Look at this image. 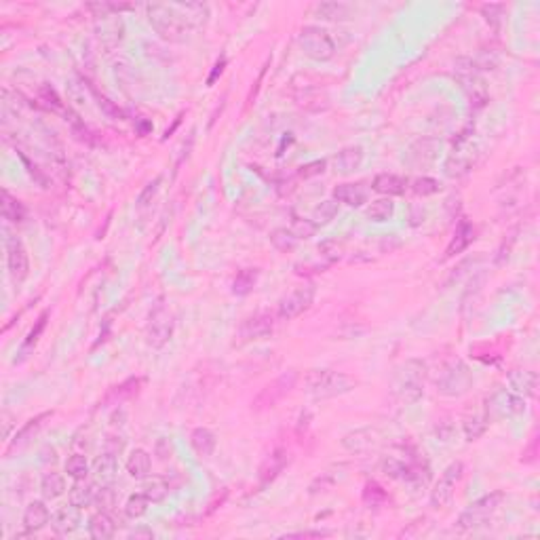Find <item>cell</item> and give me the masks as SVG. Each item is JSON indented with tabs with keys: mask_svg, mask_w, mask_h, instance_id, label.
Here are the masks:
<instances>
[{
	"mask_svg": "<svg viewBox=\"0 0 540 540\" xmlns=\"http://www.w3.org/2000/svg\"><path fill=\"white\" fill-rule=\"evenodd\" d=\"M47 321H49V310H44V312H40V317L36 319L34 327L30 330V334H28V336H26V340L21 342V348H19V354H21V357H26V354H28V350L36 346V342L40 340V336H42L44 327H47Z\"/></svg>",
	"mask_w": 540,
	"mask_h": 540,
	"instance_id": "cell-41",
	"label": "cell"
},
{
	"mask_svg": "<svg viewBox=\"0 0 540 540\" xmlns=\"http://www.w3.org/2000/svg\"><path fill=\"white\" fill-rule=\"evenodd\" d=\"M275 330V319L270 314L262 312V314H253L247 321H243V325L239 327V342L247 344V342H258V340H266Z\"/></svg>",
	"mask_w": 540,
	"mask_h": 540,
	"instance_id": "cell-15",
	"label": "cell"
},
{
	"mask_svg": "<svg viewBox=\"0 0 540 540\" xmlns=\"http://www.w3.org/2000/svg\"><path fill=\"white\" fill-rule=\"evenodd\" d=\"M175 330L173 314L165 306H156L150 314V323L146 327V342L150 348H163Z\"/></svg>",
	"mask_w": 540,
	"mask_h": 540,
	"instance_id": "cell-10",
	"label": "cell"
},
{
	"mask_svg": "<svg viewBox=\"0 0 540 540\" xmlns=\"http://www.w3.org/2000/svg\"><path fill=\"white\" fill-rule=\"evenodd\" d=\"M87 530H89V536L96 540H108L116 534V519L108 511H100L89 519Z\"/></svg>",
	"mask_w": 540,
	"mask_h": 540,
	"instance_id": "cell-27",
	"label": "cell"
},
{
	"mask_svg": "<svg viewBox=\"0 0 540 540\" xmlns=\"http://www.w3.org/2000/svg\"><path fill=\"white\" fill-rule=\"evenodd\" d=\"M152 503L148 501V496L144 492H140V494H131V496L127 498V503H125V515L129 517V519H140V517H144L146 513H148V507H150Z\"/></svg>",
	"mask_w": 540,
	"mask_h": 540,
	"instance_id": "cell-40",
	"label": "cell"
},
{
	"mask_svg": "<svg viewBox=\"0 0 540 540\" xmlns=\"http://www.w3.org/2000/svg\"><path fill=\"white\" fill-rule=\"evenodd\" d=\"M89 89H91V93L96 96V100H98V106L104 110V114H108L110 118H114V120H118V118H123V110L114 104V102H110L106 96H100V91H98V89L96 87H91V84H89Z\"/></svg>",
	"mask_w": 540,
	"mask_h": 540,
	"instance_id": "cell-53",
	"label": "cell"
},
{
	"mask_svg": "<svg viewBox=\"0 0 540 540\" xmlns=\"http://www.w3.org/2000/svg\"><path fill=\"white\" fill-rule=\"evenodd\" d=\"M408 179L405 177H401V175H397V173H378L376 177H374V184H372V188L376 190V192H380V195H384V197H401V195H405V190H408Z\"/></svg>",
	"mask_w": 540,
	"mask_h": 540,
	"instance_id": "cell-23",
	"label": "cell"
},
{
	"mask_svg": "<svg viewBox=\"0 0 540 540\" xmlns=\"http://www.w3.org/2000/svg\"><path fill=\"white\" fill-rule=\"evenodd\" d=\"M24 530L26 532H38L51 521V511L42 501H32L24 511Z\"/></svg>",
	"mask_w": 540,
	"mask_h": 540,
	"instance_id": "cell-24",
	"label": "cell"
},
{
	"mask_svg": "<svg viewBox=\"0 0 540 540\" xmlns=\"http://www.w3.org/2000/svg\"><path fill=\"white\" fill-rule=\"evenodd\" d=\"M363 503L370 509H378L386 503V492L376 481H370V483H366V489H363Z\"/></svg>",
	"mask_w": 540,
	"mask_h": 540,
	"instance_id": "cell-48",
	"label": "cell"
},
{
	"mask_svg": "<svg viewBox=\"0 0 540 540\" xmlns=\"http://www.w3.org/2000/svg\"><path fill=\"white\" fill-rule=\"evenodd\" d=\"M334 201L348 207H363L368 203V190L361 184H340L334 188Z\"/></svg>",
	"mask_w": 540,
	"mask_h": 540,
	"instance_id": "cell-29",
	"label": "cell"
},
{
	"mask_svg": "<svg viewBox=\"0 0 540 540\" xmlns=\"http://www.w3.org/2000/svg\"><path fill=\"white\" fill-rule=\"evenodd\" d=\"M462 473H465V465L460 460L447 465L439 477V481L435 483V487L431 489V507L433 509H441L445 507L449 501H452L454 496V489L458 485V481L462 479Z\"/></svg>",
	"mask_w": 540,
	"mask_h": 540,
	"instance_id": "cell-9",
	"label": "cell"
},
{
	"mask_svg": "<svg viewBox=\"0 0 540 540\" xmlns=\"http://www.w3.org/2000/svg\"><path fill=\"white\" fill-rule=\"evenodd\" d=\"M40 494L44 501H55L66 494V477L62 473H47L40 479Z\"/></svg>",
	"mask_w": 540,
	"mask_h": 540,
	"instance_id": "cell-32",
	"label": "cell"
},
{
	"mask_svg": "<svg viewBox=\"0 0 540 540\" xmlns=\"http://www.w3.org/2000/svg\"><path fill=\"white\" fill-rule=\"evenodd\" d=\"M270 243H273L279 251H291V249H296L298 239H296V235L291 231L277 228V231L270 233Z\"/></svg>",
	"mask_w": 540,
	"mask_h": 540,
	"instance_id": "cell-47",
	"label": "cell"
},
{
	"mask_svg": "<svg viewBox=\"0 0 540 540\" xmlns=\"http://www.w3.org/2000/svg\"><path fill=\"white\" fill-rule=\"evenodd\" d=\"M302 53L312 62H330L336 55V40L321 26H304L298 34Z\"/></svg>",
	"mask_w": 540,
	"mask_h": 540,
	"instance_id": "cell-4",
	"label": "cell"
},
{
	"mask_svg": "<svg viewBox=\"0 0 540 540\" xmlns=\"http://www.w3.org/2000/svg\"><path fill=\"white\" fill-rule=\"evenodd\" d=\"M142 378H129V380H125L123 384H118V386H114V390L110 393V397L108 399H114V401H123V399H129V397H133L135 393L140 390V386H142Z\"/></svg>",
	"mask_w": 540,
	"mask_h": 540,
	"instance_id": "cell-50",
	"label": "cell"
},
{
	"mask_svg": "<svg viewBox=\"0 0 540 540\" xmlns=\"http://www.w3.org/2000/svg\"><path fill=\"white\" fill-rule=\"evenodd\" d=\"M332 532H327V530H304V532H294V534H285L283 538L287 540V538H325V536H330Z\"/></svg>",
	"mask_w": 540,
	"mask_h": 540,
	"instance_id": "cell-61",
	"label": "cell"
},
{
	"mask_svg": "<svg viewBox=\"0 0 540 540\" xmlns=\"http://www.w3.org/2000/svg\"><path fill=\"white\" fill-rule=\"evenodd\" d=\"M481 15H483V19L487 21V26H489L494 32H501L503 21H505V17H507V7H505V5H496V3L483 5V7H481Z\"/></svg>",
	"mask_w": 540,
	"mask_h": 540,
	"instance_id": "cell-43",
	"label": "cell"
},
{
	"mask_svg": "<svg viewBox=\"0 0 540 540\" xmlns=\"http://www.w3.org/2000/svg\"><path fill=\"white\" fill-rule=\"evenodd\" d=\"M0 207H3V217H5L7 222H13V224L24 222L26 209H24V205H21L15 197H11V192L3 190V203H0Z\"/></svg>",
	"mask_w": 540,
	"mask_h": 540,
	"instance_id": "cell-39",
	"label": "cell"
},
{
	"mask_svg": "<svg viewBox=\"0 0 540 540\" xmlns=\"http://www.w3.org/2000/svg\"><path fill=\"white\" fill-rule=\"evenodd\" d=\"M314 294H317L314 285H302V287L294 289L291 294H287L285 298H281L279 308H277L279 319L281 321H291V319L300 317L302 312H306L312 306Z\"/></svg>",
	"mask_w": 540,
	"mask_h": 540,
	"instance_id": "cell-11",
	"label": "cell"
},
{
	"mask_svg": "<svg viewBox=\"0 0 540 540\" xmlns=\"http://www.w3.org/2000/svg\"><path fill=\"white\" fill-rule=\"evenodd\" d=\"M439 148H441V140L437 138H420L416 140L408 152H405V163H408L410 167L414 169H424V167H431L437 156H439Z\"/></svg>",
	"mask_w": 540,
	"mask_h": 540,
	"instance_id": "cell-14",
	"label": "cell"
},
{
	"mask_svg": "<svg viewBox=\"0 0 540 540\" xmlns=\"http://www.w3.org/2000/svg\"><path fill=\"white\" fill-rule=\"evenodd\" d=\"M116 471H118V460H116V454H112V452H102V456H98V460L93 462V473H96V477H98V481H102V483H108V481H112L114 479V475H116Z\"/></svg>",
	"mask_w": 540,
	"mask_h": 540,
	"instance_id": "cell-33",
	"label": "cell"
},
{
	"mask_svg": "<svg viewBox=\"0 0 540 540\" xmlns=\"http://www.w3.org/2000/svg\"><path fill=\"white\" fill-rule=\"evenodd\" d=\"M424 378H426V363L420 359H410L405 361L399 372L395 374V397L403 405H414L424 397Z\"/></svg>",
	"mask_w": 540,
	"mask_h": 540,
	"instance_id": "cell-2",
	"label": "cell"
},
{
	"mask_svg": "<svg viewBox=\"0 0 540 540\" xmlns=\"http://www.w3.org/2000/svg\"><path fill=\"white\" fill-rule=\"evenodd\" d=\"M338 211H340V203L334 201V199H327V201H323L321 205L314 207V211H312V222L317 224V226H325V224H330V222L338 215Z\"/></svg>",
	"mask_w": 540,
	"mask_h": 540,
	"instance_id": "cell-42",
	"label": "cell"
},
{
	"mask_svg": "<svg viewBox=\"0 0 540 540\" xmlns=\"http://www.w3.org/2000/svg\"><path fill=\"white\" fill-rule=\"evenodd\" d=\"M66 473L68 477H72L74 481L78 479H87L89 475V462L82 454H72L68 460H66Z\"/></svg>",
	"mask_w": 540,
	"mask_h": 540,
	"instance_id": "cell-46",
	"label": "cell"
},
{
	"mask_svg": "<svg viewBox=\"0 0 540 540\" xmlns=\"http://www.w3.org/2000/svg\"><path fill=\"white\" fill-rule=\"evenodd\" d=\"M336 479H338V475H336V469L321 473L319 477H314V479H312V483L308 485V494H310V496H317V494H323V492L332 489V485L336 483Z\"/></svg>",
	"mask_w": 540,
	"mask_h": 540,
	"instance_id": "cell-49",
	"label": "cell"
},
{
	"mask_svg": "<svg viewBox=\"0 0 540 540\" xmlns=\"http://www.w3.org/2000/svg\"><path fill=\"white\" fill-rule=\"evenodd\" d=\"M473 386V372L462 361H452L437 378V390L443 397H462Z\"/></svg>",
	"mask_w": 540,
	"mask_h": 540,
	"instance_id": "cell-7",
	"label": "cell"
},
{
	"mask_svg": "<svg viewBox=\"0 0 540 540\" xmlns=\"http://www.w3.org/2000/svg\"><path fill=\"white\" fill-rule=\"evenodd\" d=\"M179 123H182V114H179V116H177V118H175V123H173V125H171V127H169V129H167V131H165V135H163V140H167V138H171V135H173V131H175V129H177V127H179Z\"/></svg>",
	"mask_w": 540,
	"mask_h": 540,
	"instance_id": "cell-63",
	"label": "cell"
},
{
	"mask_svg": "<svg viewBox=\"0 0 540 540\" xmlns=\"http://www.w3.org/2000/svg\"><path fill=\"white\" fill-rule=\"evenodd\" d=\"M441 190V184L439 179L435 177H429V175H422V177H416L412 182V192L416 197H433Z\"/></svg>",
	"mask_w": 540,
	"mask_h": 540,
	"instance_id": "cell-45",
	"label": "cell"
},
{
	"mask_svg": "<svg viewBox=\"0 0 540 540\" xmlns=\"http://www.w3.org/2000/svg\"><path fill=\"white\" fill-rule=\"evenodd\" d=\"M505 501V494L503 492H489L485 496H481L479 501H475L473 505H469L460 517L456 519V528L458 530H475L479 525H483L494 513L498 511V507Z\"/></svg>",
	"mask_w": 540,
	"mask_h": 540,
	"instance_id": "cell-6",
	"label": "cell"
},
{
	"mask_svg": "<svg viewBox=\"0 0 540 540\" xmlns=\"http://www.w3.org/2000/svg\"><path fill=\"white\" fill-rule=\"evenodd\" d=\"M78 525H80V509L74 505H66L51 515V528L57 536H68L76 532Z\"/></svg>",
	"mask_w": 540,
	"mask_h": 540,
	"instance_id": "cell-19",
	"label": "cell"
},
{
	"mask_svg": "<svg viewBox=\"0 0 540 540\" xmlns=\"http://www.w3.org/2000/svg\"><path fill=\"white\" fill-rule=\"evenodd\" d=\"M289 460H291V454L287 452V449H283V447L275 449V452L270 454V456L262 462V467H260V473H258V487L264 489L266 485L273 483V481H275V479L285 471V467L289 465Z\"/></svg>",
	"mask_w": 540,
	"mask_h": 540,
	"instance_id": "cell-16",
	"label": "cell"
},
{
	"mask_svg": "<svg viewBox=\"0 0 540 540\" xmlns=\"http://www.w3.org/2000/svg\"><path fill=\"white\" fill-rule=\"evenodd\" d=\"M226 64H228V60L226 57H219L217 62H215V66H213V70L209 72V76H207V87H213L215 84V80L224 74V70H226Z\"/></svg>",
	"mask_w": 540,
	"mask_h": 540,
	"instance_id": "cell-59",
	"label": "cell"
},
{
	"mask_svg": "<svg viewBox=\"0 0 540 540\" xmlns=\"http://www.w3.org/2000/svg\"><path fill=\"white\" fill-rule=\"evenodd\" d=\"M127 473L133 479H146L152 471V456L142 447H135L127 458Z\"/></svg>",
	"mask_w": 540,
	"mask_h": 540,
	"instance_id": "cell-28",
	"label": "cell"
},
{
	"mask_svg": "<svg viewBox=\"0 0 540 540\" xmlns=\"http://www.w3.org/2000/svg\"><path fill=\"white\" fill-rule=\"evenodd\" d=\"M523 410H525V399L519 395H513L509 388H501V386L485 397V405H483V414L489 424L517 416Z\"/></svg>",
	"mask_w": 540,
	"mask_h": 540,
	"instance_id": "cell-5",
	"label": "cell"
},
{
	"mask_svg": "<svg viewBox=\"0 0 540 540\" xmlns=\"http://www.w3.org/2000/svg\"><path fill=\"white\" fill-rule=\"evenodd\" d=\"M380 443H382V433L372 426L350 431L342 437V447L350 454H368L372 449L380 447Z\"/></svg>",
	"mask_w": 540,
	"mask_h": 540,
	"instance_id": "cell-13",
	"label": "cell"
},
{
	"mask_svg": "<svg viewBox=\"0 0 540 540\" xmlns=\"http://www.w3.org/2000/svg\"><path fill=\"white\" fill-rule=\"evenodd\" d=\"M458 82L462 87V91L467 93V98L471 100V104L475 108H483L489 100V93H487V84L485 80L479 76V72H471V74H460L458 76Z\"/></svg>",
	"mask_w": 540,
	"mask_h": 540,
	"instance_id": "cell-18",
	"label": "cell"
},
{
	"mask_svg": "<svg viewBox=\"0 0 540 540\" xmlns=\"http://www.w3.org/2000/svg\"><path fill=\"white\" fill-rule=\"evenodd\" d=\"M258 277H260V270L258 268H243L241 273L235 277L233 281V294L243 298V296H249L258 283Z\"/></svg>",
	"mask_w": 540,
	"mask_h": 540,
	"instance_id": "cell-35",
	"label": "cell"
},
{
	"mask_svg": "<svg viewBox=\"0 0 540 540\" xmlns=\"http://www.w3.org/2000/svg\"><path fill=\"white\" fill-rule=\"evenodd\" d=\"M154 452H156V456L161 458V460H167V458H171V454H173V445H171V441L169 439H159L156 441V447H154Z\"/></svg>",
	"mask_w": 540,
	"mask_h": 540,
	"instance_id": "cell-60",
	"label": "cell"
},
{
	"mask_svg": "<svg viewBox=\"0 0 540 540\" xmlns=\"http://www.w3.org/2000/svg\"><path fill=\"white\" fill-rule=\"evenodd\" d=\"M298 378H300V374H298L296 370L283 372L279 378H275L273 382L266 384V386L260 390V395H258V397L253 399V403H251V410H253V412H264V410L275 408L279 401H283V397H287V395L291 393V388L296 386Z\"/></svg>",
	"mask_w": 540,
	"mask_h": 540,
	"instance_id": "cell-8",
	"label": "cell"
},
{
	"mask_svg": "<svg viewBox=\"0 0 540 540\" xmlns=\"http://www.w3.org/2000/svg\"><path fill=\"white\" fill-rule=\"evenodd\" d=\"M304 382H306V393L317 401L342 397L357 386V382L348 374L336 370H310Z\"/></svg>",
	"mask_w": 540,
	"mask_h": 540,
	"instance_id": "cell-3",
	"label": "cell"
},
{
	"mask_svg": "<svg viewBox=\"0 0 540 540\" xmlns=\"http://www.w3.org/2000/svg\"><path fill=\"white\" fill-rule=\"evenodd\" d=\"M363 159H366V152L361 146H348L334 156V169L340 175H350L354 171H359V167L363 165Z\"/></svg>",
	"mask_w": 540,
	"mask_h": 540,
	"instance_id": "cell-21",
	"label": "cell"
},
{
	"mask_svg": "<svg viewBox=\"0 0 540 540\" xmlns=\"http://www.w3.org/2000/svg\"><path fill=\"white\" fill-rule=\"evenodd\" d=\"M66 123L70 125V129H72V133H74V138L78 140V142H82V144H96V135H93V131L89 129L87 125H84V120L72 110V108H66Z\"/></svg>",
	"mask_w": 540,
	"mask_h": 540,
	"instance_id": "cell-34",
	"label": "cell"
},
{
	"mask_svg": "<svg viewBox=\"0 0 540 540\" xmlns=\"http://www.w3.org/2000/svg\"><path fill=\"white\" fill-rule=\"evenodd\" d=\"M435 439L439 441V443H452L454 439H456V429H454V424L452 422H439L437 426H435Z\"/></svg>",
	"mask_w": 540,
	"mask_h": 540,
	"instance_id": "cell-56",
	"label": "cell"
},
{
	"mask_svg": "<svg viewBox=\"0 0 540 540\" xmlns=\"http://www.w3.org/2000/svg\"><path fill=\"white\" fill-rule=\"evenodd\" d=\"M507 384H509V390L513 395H519V397L528 399V397H532L536 393L538 374L532 372V370H513L507 376Z\"/></svg>",
	"mask_w": 540,
	"mask_h": 540,
	"instance_id": "cell-20",
	"label": "cell"
},
{
	"mask_svg": "<svg viewBox=\"0 0 540 540\" xmlns=\"http://www.w3.org/2000/svg\"><path fill=\"white\" fill-rule=\"evenodd\" d=\"M93 505H98L100 511H108V513H112L114 507H116V492H114L110 485L98 489V496H96V503H93Z\"/></svg>",
	"mask_w": 540,
	"mask_h": 540,
	"instance_id": "cell-52",
	"label": "cell"
},
{
	"mask_svg": "<svg viewBox=\"0 0 540 540\" xmlns=\"http://www.w3.org/2000/svg\"><path fill=\"white\" fill-rule=\"evenodd\" d=\"M123 34H125V26L118 15H106L96 19V36L106 49H114L123 40Z\"/></svg>",
	"mask_w": 540,
	"mask_h": 540,
	"instance_id": "cell-17",
	"label": "cell"
},
{
	"mask_svg": "<svg viewBox=\"0 0 540 540\" xmlns=\"http://www.w3.org/2000/svg\"><path fill=\"white\" fill-rule=\"evenodd\" d=\"M161 182H163V177H161V175H156V177L152 179V182H148V184L144 186V190L140 192V197H138V203H135V205H138L140 209H144L146 205H150V203H152V199L156 197L159 188H161Z\"/></svg>",
	"mask_w": 540,
	"mask_h": 540,
	"instance_id": "cell-54",
	"label": "cell"
},
{
	"mask_svg": "<svg viewBox=\"0 0 540 540\" xmlns=\"http://www.w3.org/2000/svg\"><path fill=\"white\" fill-rule=\"evenodd\" d=\"M319 253L325 260V266H332L342 258V245H338L336 241H325L319 245Z\"/></svg>",
	"mask_w": 540,
	"mask_h": 540,
	"instance_id": "cell-55",
	"label": "cell"
},
{
	"mask_svg": "<svg viewBox=\"0 0 540 540\" xmlns=\"http://www.w3.org/2000/svg\"><path fill=\"white\" fill-rule=\"evenodd\" d=\"M152 538L154 536V532L152 530H146V528H142V530H135V532H131L129 534V538Z\"/></svg>",
	"mask_w": 540,
	"mask_h": 540,
	"instance_id": "cell-62",
	"label": "cell"
},
{
	"mask_svg": "<svg viewBox=\"0 0 540 540\" xmlns=\"http://www.w3.org/2000/svg\"><path fill=\"white\" fill-rule=\"evenodd\" d=\"M473 241H475V226H473L469 219H460L458 226H456V233H454V237H452V241H449V245H447V249H445L443 260H449V258H454V255L462 253Z\"/></svg>",
	"mask_w": 540,
	"mask_h": 540,
	"instance_id": "cell-22",
	"label": "cell"
},
{
	"mask_svg": "<svg viewBox=\"0 0 540 540\" xmlns=\"http://www.w3.org/2000/svg\"><path fill=\"white\" fill-rule=\"evenodd\" d=\"M327 167V161H312L308 165H302L300 167V177H314V175H321Z\"/></svg>",
	"mask_w": 540,
	"mask_h": 540,
	"instance_id": "cell-57",
	"label": "cell"
},
{
	"mask_svg": "<svg viewBox=\"0 0 540 540\" xmlns=\"http://www.w3.org/2000/svg\"><path fill=\"white\" fill-rule=\"evenodd\" d=\"M487 418H485V414L481 412V414H473V416H467L465 420H462V433H465V437H467V441H477L485 431H487Z\"/></svg>",
	"mask_w": 540,
	"mask_h": 540,
	"instance_id": "cell-37",
	"label": "cell"
},
{
	"mask_svg": "<svg viewBox=\"0 0 540 540\" xmlns=\"http://www.w3.org/2000/svg\"><path fill=\"white\" fill-rule=\"evenodd\" d=\"M104 449L106 452H112V454H120L123 449H125V439L123 437H116V435H110V437H106V441H104Z\"/></svg>",
	"mask_w": 540,
	"mask_h": 540,
	"instance_id": "cell-58",
	"label": "cell"
},
{
	"mask_svg": "<svg viewBox=\"0 0 540 540\" xmlns=\"http://www.w3.org/2000/svg\"><path fill=\"white\" fill-rule=\"evenodd\" d=\"M38 100L44 104V108H49V110H55V112H66V108H64V102L60 100V96H57V91L51 87V84H40L38 87Z\"/></svg>",
	"mask_w": 540,
	"mask_h": 540,
	"instance_id": "cell-44",
	"label": "cell"
},
{
	"mask_svg": "<svg viewBox=\"0 0 540 540\" xmlns=\"http://www.w3.org/2000/svg\"><path fill=\"white\" fill-rule=\"evenodd\" d=\"M317 231H319V226H317V224H314L312 219L296 217L294 224H291V233L296 235L298 241H300V239H310V237H314V235H317Z\"/></svg>",
	"mask_w": 540,
	"mask_h": 540,
	"instance_id": "cell-51",
	"label": "cell"
},
{
	"mask_svg": "<svg viewBox=\"0 0 540 540\" xmlns=\"http://www.w3.org/2000/svg\"><path fill=\"white\" fill-rule=\"evenodd\" d=\"M314 15L323 21H346L352 17V9L344 3H319L314 7Z\"/></svg>",
	"mask_w": 540,
	"mask_h": 540,
	"instance_id": "cell-30",
	"label": "cell"
},
{
	"mask_svg": "<svg viewBox=\"0 0 540 540\" xmlns=\"http://www.w3.org/2000/svg\"><path fill=\"white\" fill-rule=\"evenodd\" d=\"M138 131H140V135H146V133H150V131H152V123H150V120H146V118H142V120H140V129H138Z\"/></svg>",
	"mask_w": 540,
	"mask_h": 540,
	"instance_id": "cell-64",
	"label": "cell"
},
{
	"mask_svg": "<svg viewBox=\"0 0 540 540\" xmlns=\"http://www.w3.org/2000/svg\"><path fill=\"white\" fill-rule=\"evenodd\" d=\"M366 215L368 219L376 222V224H382V222H388L393 215H395V203L386 197V199H378V201H372L366 209Z\"/></svg>",
	"mask_w": 540,
	"mask_h": 540,
	"instance_id": "cell-36",
	"label": "cell"
},
{
	"mask_svg": "<svg viewBox=\"0 0 540 540\" xmlns=\"http://www.w3.org/2000/svg\"><path fill=\"white\" fill-rule=\"evenodd\" d=\"M53 416V412H42V414H38L36 418H30L17 433H15V437L11 439V443H9V449H17V447H21L24 443H28L30 439H32V435L44 424V420H49Z\"/></svg>",
	"mask_w": 540,
	"mask_h": 540,
	"instance_id": "cell-31",
	"label": "cell"
},
{
	"mask_svg": "<svg viewBox=\"0 0 540 540\" xmlns=\"http://www.w3.org/2000/svg\"><path fill=\"white\" fill-rule=\"evenodd\" d=\"M146 17L152 30L167 42H186L195 32L177 3H150L146 5Z\"/></svg>",
	"mask_w": 540,
	"mask_h": 540,
	"instance_id": "cell-1",
	"label": "cell"
},
{
	"mask_svg": "<svg viewBox=\"0 0 540 540\" xmlns=\"http://www.w3.org/2000/svg\"><path fill=\"white\" fill-rule=\"evenodd\" d=\"M190 445L199 458H211L215 452V445H217V437L211 429L199 426L190 433Z\"/></svg>",
	"mask_w": 540,
	"mask_h": 540,
	"instance_id": "cell-26",
	"label": "cell"
},
{
	"mask_svg": "<svg viewBox=\"0 0 540 540\" xmlns=\"http://www.w3.org/2000/svg\"><path fill=\"white\" fill-rule=\"evenodd\" d=\"M5 249H7V268H9V277L15 285H21L28 275H30V260H28V251L24 247V243L13 237L7 235L5 237Z\"/></svg>",
	"mask_w": 540,
	"mask_h": 540,
	"instance_id": "cell-12",
	"label": "cell"
},
{
	"mask_svg": "<svg viewBox=\"0 0 540 540\" xmlns=\"http://www.w3.org/2000/svg\"><path fill=\"white\" fill-rule=\"evenodd\" d=\"M169 481L165 479V477H152V479H148L146 481V485H144V494L148 496V501L152 503V505H159V503H163L167 496H169Z\"/></svg>",
	"mask_w": 540,
	"mask_h": 540,
	"instance_id": "cell-38",
	"label": "cell"
},
{
	"mask_svg": "<svg viewBox=\"0 0 540 540\" xmlns=\"http://www.w3.org/2000/svg\"><path fill=\"white\" fill-rule=\"evenodd\" d=\"M98 489H100L98 483H91V481H87V479H78V481H74V485H72L70 492H68V501H70V505H74V507H78V509L89 507V505L96 503Z\"/></svg>",
	"mask_w": 540,
	"mask_h": 540,
	"instance_id": "cell-25",
	"label": "cell"
}]
</instances>
